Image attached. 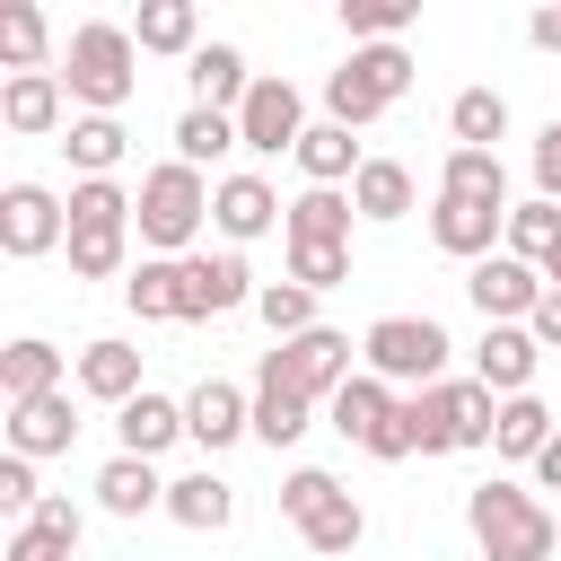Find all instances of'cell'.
I'll use <instances>...</instances> for the list:
<instances>
[{"label":"cell","instance_id":"2e32d148","mask_svg":"<svg viewBox=\"0 0 561 561\" xmlns=\"http://www.w3.org/2000/svg\"><path fill=\"white\" fill-rule=\"evenodd\" d=\"M184 438L193 447H237V438H254V394H237L228 377H202L193 394H184Z\"/></svg>","mask_w":561,"mask_h":561},{"label":"cell","instance_id":"ba28073f","mask_svg":"<svg viewBox=\"0 0 561 561\" xmlns=\"http://www.w3.org/2000/svg\"><path fill=\"white\" fill-rule=\"evenodd\" d=\"M324 421H333L351 447H368L377 465H403V456H421V447H412V421H403V394H394L386 377H368V368H359V377H351V386L324 403Z\"/></svg>","mask_w":561,"mask_h":561},{"label":"cell","instance_id":"83f0119b","mask_svg":"<svg viewBox=\"0 0 561 561\" xmlns=\"http://www.w3.org/2000/svg\"><path fill=\"white\" fill-rule=\"evenodd\" d=\"M61 368H70V359H61V351H53L44 333H18V342L0 351V394H9V403H35V394H61Z\"/></svg>","mask_w":561,"mask_h":561},{"label":"cell","instance_id":"52a82bcc","mask_svg":"<svg viewBox=\"0 0 561 561\" xmlns=\"http://www.w3.org/2000/svg\"><path fill=\"white\" fill-rule=\"evenodd\" d=\"M447 324L438 316H377L368 333H359V359H368V377H386V386H438L447 377Z\"/></svg>","mask_w":561,"mask_h":561},{"label":"cell","instance_id":"277c9868","mask_svg":"<svg viewBox=\"0 0 561 561\" xmlns=\"http://www.w3.org/2000/svg\"><path fill=\"white\" fill-rule=\"evenodd\" d=\"M202 219H210V184H202V167L167 158V167H149V175H140V193H131V228H140V245H149V254L184 263V254H193V237H202Z\"/></svg>","mask_w":561,"mask_h":561},{"label":"cell","instance_id":"30bf717a","mask_svg":"<svg viewBox=\"0 0 561 561\" xmlns=\"http://www.w3.org/2000/svg\"><path fill=\"white\" fill-rule=\"evenodd\" d=\"M53 245H70V202H53L44 184H9L0 193V254L9 263H35Z\"/></svg>","mask_w":561,"mask_h":561},{"label":"cell","instance_id":"6da1fadb","mask_svg":"<svg viewBox=\"0 0 561 561\" xmlns=\"http://www.w3.org/2000/svg\"><path fill=\"white\" fill-rule=\"evenodd\" d=\"M53 70H61L70 105H88V114H123L131 88H140V44H131V26L88 18V26H70V53H61Z\"/></svg>","mask_w":561,"mask_h":561},{"label":"cell","instance_id":"4fadbf2b","mask_svg":"<svg viewBox=\"0 0 561 561\" xmlns=\"http://www.w3.org/2000/svg\"><path fill=\"white\" fill-rule=\"evenodd\" d=\"M272 368L298 386V394H316V403H333L359 368H351V333H333V324H316V333H298V342H272Z\"/></svg>","mask_w":561,"mask_h":561},{"label":"cell","instance_id":"816d5d0a","mask_svg":"<svg viewBox=\"0 0 561 561\" xmlns=\"http://www.w3.org/2000/svg\"><path fill=\"white\" fill-rule=\"evenodd\" d=\"M543 280H552V289H561V245H552V254H543Z\"/></svg>","mask_w":561,"mask_h":561},{"label":"cell","instance_id":"5bb4252c","mask_svg":"<svg viewBox=\"0 0 561 561\" xmlns=\"http://www.w3.org/2000/svg\"><path fill=\"white\" fill-rule=\"evenodd\" d=\"M289 219V202L263 184V175H219L210 184V228L228 237V245H254V237H272Z\"/></svg>","mask_w":561,"mask_h":561},{"label":"cell","instance_id":"7dc6e473","mask_svg":"<svg viewBox=\"0 0 561 561\" xmlns=\"http://www.w3.org/2000/svg\"><path fill=\"white\" fill-rule=\"evenodd\" d=\"M526 333H535L543 351H561V289H543V307L526 316Z\"/></svg>","mask_w":561,"mask_h":561},{"label":"cell","instance_id":"7402d4cb","mask_svg":"<svg viewBox=\"0 0 561 561\" xmlns=\"http://www.w3.org/2000/svg\"><path fill=\"white\" fill-rule=\"evenodd\" d=\"M114 438H123V456H167L175 438H184V403L175 394H131L123 412H114Z\"/></svg>","mask_w":561,"mask_h":561},{"label":"cell","instance_id":"4dcf8cb0","mask_svg":"<svg viewBox=\"0 0 561 561\" xmlns=\"http://www.w3.org/2000/svg\"><path fill=\"white\" fill-rule=\"evenodd\" d=\"M438 193L508 210V167H500V149H447V158H438Z\"/></svg>","mask_w":561,"mask_h":561},{"label":"cell","instance_id":"ab89813d","mask_svg":"<svg viewBox=\"0 0 561 561\" xmlns=\"http://www.w3.org/2000/svg\"><path fill=\"white\" fill-rule=\"evenodd\" d=\"M254 316L272 324V342H298V333H316V289H298V280H263Z\"/></svg>","mask_w":561,"mask_h":561},{"label":"cell","instance_id":"603a6c76","mask_svg":"<svg viewBox=\"0 0 561 561\" xmlns=\"http://www.w3.org/2000/svg\"><path fill=\"white\" fill-rule=\"evenodd\" d=\"M96 508H105V517H149V508H167L158 465H149V456H105V465H96Z\"/></svg>","mask_w":561,"mask_h":561},{"label":"cell","instance_id":"4316f807","mask_svg":"<svg viewBox=\"0 0 561 561\" xmlns=\"http://www.w3.org/2000/svg\"><path fill=\"white\" fill-rule=\"evenodd\" d=\"M123 307H131L140 324H184V263H167V254L131 263V272H123Z\"/></svg>","mask_w":561,"mask_h":561},{"label":"cell","instance_id":"484cf974","mask_svg":"<svg viewBox=\"0 0 561 561\" xmlns=\"http://www.w3.org/2000/svg\"><path fill=\"white\" fill-rule=\"evenodd\" d=\"M351 193H333V184H307L298 202H289V219H280V237L289 245H351Z\"/></svg>","mask_w":561,"mask_h":561},{"label":"cell","instance_id":"ac0fdd59","mask_svg":"<svg viewBox=\"0 0 561 561\" xmlns=\"http://www.w3.org/2000/svg\"><path fill=\"white\" fill-rule=\"evenodd\" d=\"M61 114H70V88H61V70H18V79H0V123H9V131H26V140H44V131H70Z\"/></svg>","mask_w":561,"mask_h":561},{"label":"cell","instance_id":"bcb514c9","mask_svg":"<svg viewBox=\"0 0 561 561\" xmlns=\"http://www.w3.org/2000/svg\"><path fill=\"white\" fill-rule=\"evenodd\" d=\"M35 456H0V508H18V517H35Z\"/></svg>","mask_w":561,"mask_h":561},{"label":"cell","instance_id":"7bdbcfd3","mask_svg":"<svg viewBox=\"0 0 561 561\" xmlns=\"http://www.w3.org/2000/svg\"><path fill=\"white\" fill-rule=\"evenodd\" d=\"M289 280L316 289V298L342 289V280H351V245H289Z\"/></svg>","mask_w":561,"mask_h":561},{"label":"cell","instance_id":"c3c4849f","mask_svg":"<svg viewBox=\"0 0 561 561\" xmlns=\"http://www.w3.org/2000/svg\"><path fill=\"white\" fill-rule=\"evenodd\" d=\"M526 44H535V53H561V0H552V9H535V18H526Z\"/></svg>","mask_w":561,"mask_h":561},{"label":"cell","instance_id":"d590c367","mask_svg":"<svg viewBox=\"0 0 561 561\" xmlns=\"http://www.w3.org/2000/svg\"><path fill=\"white\" fill-rule=\"evenodd\" d=\"M228 149H245V140H237V114H210V105H184V114H175V158H184V167H210V158H228Z\"/></svg>","mask_w":561,"mask_h":561},{"label":"cell","instance_id":"836d02e7","mask_svg":"<svg viewBox=\"0 0 561 561\" xmlns=\"http://www.w3.org/2000/svg\"><path fill=\"white\" fill-rule=\"evenodd\" d=\"M131 44L140 53H202V18H193V0H140V18H131Z\"/></svg>","mask_w":561,"mask_h":561},{"label":"cell","instance_id":"74e56055","mask_svg":"<svg viewBox=\"0 0 561 561\" xmlns=\"http://www.w3.org/2000/svg\"><path fill=\"white\" fill-rule=\"evenodd\" d=\"M552 245H561V202H543V193H535V202H517V210H508V254L543 272V254H552Z\"/></svg>","mask_w":561,"mask_h":561},{"label":"cell","instance_id":"f1b7e54d","mask_svg":"<svg viewBox=\"0 0 561 561\" xmlns=\"http://www.w3.org/2000/svg\"><path fill=\"white\" fill-rule=\"evenodd\" d=\"M368 167V149L342 131V123H307V140H298V175L307 184H333V193H351V175Z\"/></svg>","mask_w":561,"mask_h":561},{"label":"cell","instance_id":"44dd1931","mask_svg":"<svg viewBox=\"0 0 561 561\" xmlns=\"http://www.w3.org/2000/svg\"><path fill=\"white\" fill-rule=\"evenodd\" d=\"M79 394H88V403H114V412H123L131 394H149V386H140V351L114 342V333L88 342V351H79Z\"/></svg>","mask_w":561,"mask_h":561},{"label":"cell","instance_id":"ffe728a7","mask_svg":"<svg viewBox=\"0 0 561 561\" xmlns=\"http://www.w3.org/2000/svg\"><path fill=\"white\" fill-rule=\"evenodd\" d=\"M70 438H79L70 386L61 394H35V403H9V456H70Z\"/></svg>","mask_w":561,"mask_h":561},{"label":"cell","instance_id":"b9f144b4","mask_svg":"<svg viewBox=\"0 0 561 561\" xmlns=\"http://www.w3.org/2000/svg\"><path fill=\"white\" fill-rule=\"evenodd\" d=\"M324 500H342V482H333L324 465H289V473H280V517H289V526H307Z\"/></svg>","mask_w":561,"mask_h":561},{"label":"cell","instance_id":"9a60e30c","mask_svg":"<svg viewBox=\"0 0 561 561\" xmlns=\"http://www.w3.org/2000/svg\"><path fill=\"white\" fill-rule=\"evenodd\" d=\"M508 210H517V202H508ZM508 210H491V202H456V193H438V202H430V245H438V254H456V263L473 272V263H482V254H491V245L508 237Z\"/></svg>","mask_w":561,"mask_h":561},{"label":"cell","instance_id":"f907efd6","mask_svg":"<svg viewBox=\"0 0 561 561\" xmlns=\"http://www.w3.org/2000/svg\"><path fill=\"white\" fill-rule=\"evenodd\" d=\"M535 482H543V491H561V430H552V447L535 456Z\"/></svg>","mask_w":561,"mask_h":561},{"label":"cell","instance_id":"3957f363","mask_svg":"<svg viewBox=\"0 0 561 561\" xmlns=\"http://www.w3.org/2000/svg\"><path fill=\"white\" fill-rule=\"evenodd\" d=\"M403 421H412V447H421V456H465V447H491L500 394H491L482 377H438V386L403 394Z\"/></svg>","mask_w":561,"mask_h":561},{"label":"cell","instance_id":"d4e9b609","mask_svg":"<svg viewBox=\"0 0 561 561\" xmlns=\"http://www.w3.org/2000/svg\"><path fill=\"white\" fill-rule=\"evenodd\" d=\"M123 149H131V131H123V114H70V131H61V158L79 167V184H96V175H114V167H123Z\"/></svg>","mask_w":561,"mask_h":561},{"label":"cell","instance_id":"8fae6325","mask_svg":"<svg viewBox=\"0 0 561 561\" xmlns=\"http://www.w3.org/2000/svg\"><path fill=\"white\" fill-rule=\"evenodd\" d=\"M254 298H263V280L245 272L237 245H219V254H184V324L237 316V307H254Z\"/></svg>","mask_w":561,"mask_h":561},{"label":"cell","instance_id":"7a4b0ae2","mask_svg":"<svg viewBox=\"0 0 561 561\" xmlns=\"http://www.w3.org/2000/svg\"><path fill=\"white\" fill-rule=\"evenodd\" d=\"M465 526H473L482 561H552L561 552V517L517 482H473L465 491Z\"/></svg>","mask_w":561,"mask_h":561},{"label":"cell","instance_id":"1f68e13d","mask_svg":"<svg viewBox=\"0 0 561 561\" xmlns=\"http://www.w3.org/2000/svg\"><path fill=\"white\" fill-rule=\"evenodd\" d=\"M412 193H421V184H412V167H403V158H368V167L351 175V210H359V219H377V228H386V219H403V210H412Z\"/></svg>","mask_w":561,"mask_h":561},{"label":"cell","instance_id":"ee69618b","mask_svg":"<svg viewBox=\"0 0 561 561\" xmlns=\"http://www.w3.org/2000/svg\"><path fill=\"white\" fill-rule=\"evenodd\" d=\"M26 535H44L53 552H79V535H88V517H79V500H61V491H44L35 500V517H18Z\"/></svg>","mask_w":561,"mask_h":561},{"label":"cell","instance_id":"d6986e66","mask_svg":"<svg viewBox=\"0 0 561 561\" xmlns=\"http://www.w3.org/2000/svg\"><path fill=\"white\" fill-rule=\"evenodd\" d=\"M316 430V394H298L280 368H272V351H263V368H254V438L263 447H298Z\"/></svg>","mask_w":561,"mask_h":561},{"label":"cell","instance_id":"60d3db41","mask_svg":"<svg viewBox=\"0 0 561 561\" xmlns=\"http://www.w3.org/2000/svg\"><path fill=\"white\" fill-rule=\"evenodd\" d=\"M44 44H53L44 9H9V18H0V61H9V79H18V70H53Z\"/></svg>","mask_w":561,"mask_h":561},{"label":"cell","instance_id":"e0dca14e","mask_svg":"<svg viewBox=\"0 0 561 561\" xmlns=\"http://www.w3.org/2000/svg\"><path fill=\"white\" fill-rule=\"evenodd\" d=\"M535 359H543V342L526 333V324H482V342H473V377L508 403V394H535Z\"/></svg>","mask_w":561,"mask_h":561},{"label":"cell","instance_id":"8d00e7d4","mask_svg":"<svg viewBox=\"0 0 561 561\" xmlns=\"http://www.w3.org/2000/svg\"><path fill=\"white\" fill-rule=\"evenodd\" d=\"M298 535H307V552H324V561H342V552H359V535H368V517H359V500L342 491V500H324V508H316V517H307Z\"/></svg>","mask_w":561,"mask_h":561},{"label":"cell","instance_id":"e575fe53","mask_svg":"<svg viewBox=\"0 0 561 561\" xmlns=\"http://www.w3.org/2000/svg\"><path fill=\"white\" fill-rule=\"evenodd\" d=\"M500 131H508V96H500V88H456L447 140H456V149H500Z\"/></svg>","mask_w":561,"mask_h":561},{"label":"cell","instance_id":"f546056e","mask_svg":"<svg viewBox=\"0 0 561 561\" xmlns=\"http://www.w3.org/2000/svg\"><path fill=\"white\" fill-rule=\"evenodd\" d=\"M167 517L184 526V535H219L228 517H237V491L202 465V473H184V482H167Z\"/></svg>","mask_w":561,"mask_h":561},{"label":"cell","instance_id":"cb8c5ba5","mask_svg":"<svg viewBox=\"0 0 561 561\" xmlns=\"http://www.w3.org/2000/svg\"><path fill=\"white\" fill-rule=\"evenodd\" d=\"M184 79H193V105H210V114H237L245 88H254V70H245L237 44H202V53L184 61Z\"/></svg>","mask_w":561,"mask_h":561},{"label":"cell","instance_id":"f6af8a7d","mask_svg":"<svg viewBox=\"0 0 561 561\" xmlns=\"http://www.w3.org/2000/svg\"><path fill=\"white\" fill-rule=\"evenodd\" d=\"M526 167H535V193L543 202H561V114L535 131V149H526Z\"/></svg>","mask_w":561,"mask_h":561},{"label":"cell","instance_id":"9c48e42d","mask_svg":"<svg viewBox=\"0 0 561 561\" xmlns=\"http://www.w3.org/2000/svg\"><path fill=\"white\" fill-rule=\"evenodd\" d=\"M237 140L254 149V158H298V140H307V96L289 88V79H254L245 88V105H237Z\"/></svg>","mask_w":561,"mask_h":561},{"label":"cell","instance_id":"5b68a950","mask_svg":"<svg viewBox=\"0 0 561 561\" xmlns=\"http://www.w3.org/2000/svg\"><path fill=\"white\" fill-rule=\"evenodd\" d=\"M403 96H412V53L403 44H351V61L324 79V123L359 131V123L394 114Z\"/></svg>","mask_w":561,"mask_h":561},{"label":"cell","instance_id":"7c38bea8","mask_svg":"<svg viewBox=\"0 0 561 561\" xmlns=\"http://www.w3.org/2000/svg\"><path fill=\"white\" fill-rule=\"evenodd\" d=\"M543 289H552V280H543L535 263H517L508 245H500V254H482V263L465 272V298L482 307V324H526V316L543 307Z\"/></svg>","mask_w":561,"mask_h":561},{"label":"cell","instance_id":"d6a6232c","mask_svg":"<svg viewBox=\"0 0 561 561\" xmlns=\"http://www.w3.org/2000/svg\"><path fill=\"white\" fill-rule=\"evenodd\" d=\"M552 430H561V421H552V403H543V394H508V403H500L491 447H500L508 465H535V456L552 447Z\"/></svg>","mask_w":561,"mask_h":561},{"label":"cell","instance_id":"8992f818","mask_svg":"<svg viewBox=\"0 0 561 561\" xmlns=\"http://www.w3.org/2000/svg\"><path fill=\"white\" fill-rule=\"evenodd\" d=\"M131 263V193L114 175L70 184V280H114Z\"/></svg>","mask_w":561,"mask_h":561},{"label":"cell","instance_id":"681fc988","mask_svg":"<svg viewBox=\"0 0 561 561\" xmlns=\"http://www.w3.org/2000/svg\"><path fill=\"white\" fill-rule=\"evenodd\" d=\"M9 561H70V552H53L44 535H26V526H18V535H9Z\"/></svg>","mask_w":561,"mask_h":561},{"label":"cell","instance_id":"f35d334b","mask_svg":"<svg viewBox=\"0 0 561 561\" xmlns=\"http://www.w3.org/2000/svg\"><path fill=\"white\" fill-rule=\"evenodd\" d=\"M421 18V0H342L351 44H403V26Z\"/></svg>","mask_w":561,"mask_h":561}]
</instances>
